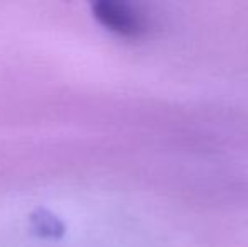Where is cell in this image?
Returning a JSON list of instances; mask_svg holds the SVG:
<instances>
[{
	"label": "cell",
	"instance_id": "cell-1",
	"mask_svg": "<svg viewBox=\"0 0 248 247\" xmlns=\"http://www.w3.org/2000/svg\"><path fill=\"white\" fill-rule=\"evenodd\" d=\"M101 26L125 37H137L145 31V20L130 5L118 2H100L93 7Z\"/></svg>",
	"mask_w": 248,
	"mask_h": 247
}]
</instances>
